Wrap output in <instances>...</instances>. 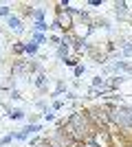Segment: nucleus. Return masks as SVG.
Wrapping results in <instances>:
<instances>
[{"label":"nucleus","mask_w":132,"mask_h":147,"mask_svg":"<svg viewBox=\"0 0 132 147\" xmlns=\"http://www.w3.org/2000/svg\"><path fill=\"white\" fill-rule=\"evenodd\" d=\"M57 127H64V132L73 138L75 143H90L93 141L97 127L93 125V121L88 119L86 110H75L73 114H68L66 121H60Z\"/></svg>","instance_id":"nucleus-1"},{"label":"nucleus","mask_w":132,"mask_h":147,"mask_svg":"<svg viewBox=\"0 0 132 147\" xmlns=\"http://www.w3.org/2000/svg\"><path fill=\"white\" fill-rule=\"evenodd\" d=\"M86 114H88V119L93 121V125L97 129H108V127H110V110L104 108L101 103L86 108Z\"/></svg>","instance_id":"nucleus-2"},{"label":"nucleus","mask_w":132,"mask_h":147,"mask_svg":"<svg viewBox=\"0 0 132 147\" xmlns=\"http://www.w3.org/2000/svg\"><path fill=\"white\" fill-rule=\"evenodd\" d=\"M46 141H49L51 147H75V145H77V143L73 141L66 132H64V127H55V129L49 134V138H46Z\"/></svg>","instance_id":"nucleus-3"},{"label":"nucleus","mask_w":132,"mask_h":147,"mask_svg":"<svg viewBox=\"0 0 132 147\" xmlns=\"http://www.w3.org/2000/svg\"><path fill=\"white\" fill-rule=\"evenodd\" d=\"M7 26H9V31L16 33V35H22V33H24V22H22L20 16H11V18H7Z\"/></svg>","instance_id":"nucleus-4"},{"label":"nucleus","mask_w":132,"mask_h":147,"mask_svg":"<svg viewBox=\"0 0 132 147\" xmlns=\"http://www.w3.org/2000/svg\"><path fill=\"white\" fill-rule=\"evenodd\" d=\"M46 73L44 70H40V73H35V77H33V86L35 88H40V90H46Z\"/></svg>","instance_id":"nucleus-5"},{"label":"nucleus","mask_w":132,"mask_h":147,"mask_svg":"<svg viewBox=\"0 0 132 147\" xmlns=\"http://www.w3.org/2000/svg\"><path fill=\"white\" fill-rule=\"evenodd\" d=\"M38 51H40V46L33 42V40H31V42H24V55L33 57V55H38Z\"/></svg>","instance_id":"nucleus-6"},{"label":"nucleus","mask_w":132,"mask_h":147,"mask_svg":"<svg viewBox=\"0 0 132 147\" xmlns=\"http://www.w3.org/2000/svg\"><path fill=\"white\" fill-rule=\"evenodd\" d=\"M90 84H93L95 90H99V88H106V77H101V75H95Z\"/></svg>","instance_id":"nucleus-7"},{"label":"nucleus","mask_w":132,"mask_h":147,"mask_svg":"<svg viewBox=\"0 0 132 147\" xmlns=\"http://www.w3.org/2000/svg\"><path fill=\"white\" fill-rule=\"evenodd\" d=\"M7 117L11 119V121H22V119H26V114H24V112H22V110H18V108H13V110L9 112Z\"/></svg>","instance_id":"nucleus-8"},{"label":"nucleus","mask_w":132,"mask_h":147,"mask_svg":"<svg viewBox=\"0 0 132 147\" xmlns=\"http://www.w3.org/2000/svg\"><path fill=\"white\" fill-rule=\"evenodd\" d=\"M0 16H2V18H11V7L9 5H0Z\"/></svg>","instance_id":"nucleus-9"},{"label":"nucleus","mask_w":132,"mask_h":147,"mask_svg":"<svg viewBox=\"0 0 132 147\" xmlns=\"http://www.w3.org/2000/svg\"><path fill=\"white\" fill-rule=\"evenodd\" d=\"M42 119H44L46 123H49V121H55V112H53V110H46V112L42 114Z\"/></svg>","instance_id":"nucleus-10"},{"label":"nucleus","mask_w":132,"mask_h":147,"mask_svg":"<svg viewBox=\"0 0 132 147\" xmlns=\"http://www.w3.org/2000/svg\"><path fill=\"white\" fill-rule=\"evenodd\" d=\"M84 73H86V66H84V64H77L75 66V77H82Z\"/></svg>","instance_id":"nucleus-11"},{"label":"nucleus","mask_w":132,"mask_h":147,"mask_svg":"<svg viewBox=\"0 0 132 147\" xmlns=\"http://www.w3.org/2000/svg\"><path fill=\"white\" fill-rule=\"evenodd\" d=\"M11 141H13V132H11V134H7L5 138H0V145H9Z\"/></svg>","instance_id":"nucleus-12"},{"label":"nucleus","mask_w":132,"mask_h":147,"mask_svg":"<svg viewBox=\"0 0 132 147\" xmlns=\"http://www.w3.org/2000/svg\"><path fill=\"white\" fill-rule=\"evenodd\" d=\"M38 119H40V114H31V117H29V121H31V125H33V123H35V121H38Z\"/></svg>","instance_id":"nucleus-13"}]
</instances>
